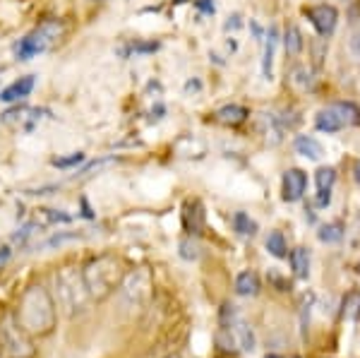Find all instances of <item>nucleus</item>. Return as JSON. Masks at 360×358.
Segmentation results:
<instances>
[{"label": "nucleus", "mask_w": 360, "mask_h": 358, "mask_svg": "<svg viewBox=\"0 0 360 358\" xmlns=\"http://www.w3.org/2000/svg\"><path fill=\"white\" fill-rule=\"evenodd\" d=\"M17 322L29 337H46L56 327V303L51 291L41 284L29 286L17 305Z\"/></svg>", "instance_id": "1"}, {"label": "nucleus", "mask_w": 360, "mask_h": 358, "mask_svg": "<svg viewBox=\"0 0 360 358\" xmlns=\"http://www.w3.org/2000/svg\"><path fill=\"white\" fill-rule=\"evenodd\" d=\"M123 276H125L123 262L113 255H98L91 262H86L82 269V279L86 291H89V298L96 303L106 301L115 288L120 286Z\"/></svg>", "instance_id": "2"}, {"label": "nucleus", "mask_w": 360, "mask_h": 358, "mask_svg": "<svg viewBox=\"0 0 360 358\" xmlns=\"http://www.w3.org/2000/svg\"><path fill=\"white\" fill-rule=\"evenodd\" d=\"M56 288H58V308L65 313V317H77L89 308V291L84 286L82 269L63 267L56 274Z\"/></svg>", "instance_id": "3"}, {"label": "nucleus", "mask_w": 360, "mask_h": 358, "mask_svg": "<svg viewBox=\"0 0 360 358\" xmlns=\"http://www.w3.org/2000/svg\"><path fill=\"white\" fill-rule=\"evenodd\" d=\"M60 37H63L60 22H56V20L44 22L41 27H37L32 34H27V37L20 41V46H17V58L29 60V58L44 53V51H49L51 46H56L58 41H60Z\"/></svg>", "instance_id": "4"}, {"label": "nucleus", "mask_w": 360, "mask_h": 358, "mask_svg": "<svg viewBox=\"0 0 360 358\" xmlns=\"http://www.w3.org/2000/svg\"><path fill=\"white\" fill-rule=\"evenodd\" d=\"M0 342H3L5 358H34V354H37L32 339L22 330L17 317H8V320L0 325Z\"/></svg>", "instance_id": "5"}, {"label": "nucleus", "mask_w": 360, "mask_h": 358, "mask_svg": "<svg viewBox=\"0 0 360 358\" xmlns=\"http://www.w3.org/2000/svg\"><path fill=\"white\" fill-rule=\"evenodd\" d=\"M152 288H154L152 272L144 269V267L125 274L123 281H120V291H123L125 303H130L132 308H142V305H147L149 298H152Z\"/></svg>", "instance_id": "6"}, {"label": "nucleus", "mask_w": 360, "mask_h": 358, "mask_svg": "<svg viewBox=\"0 0 360 358\" xmlns=\"http://www.w3.org/2000/svg\"><path fill=\"white\" fill-rule=\"evenodd\" d=\"M307 20L315 25L319 37H329V34H334V29H336L339 13H336V8H332V5H317V8L307 10Z\"/></svg>", "instance_id": "7"}, {"label": "nucleus", "mask_w": 360, "mask_h": 358, "mask_svg": "<svg viewBox=\"0 0 360 358\" xmlns=\"http://www.w3.org/2000/svg\"><path fill=\"white\" fill-rule=\"evenodd\" d=\"M307 188V176L300 169H291L283 173V200L286 202H298L305 195Z\"/></svg>", "instance_id": "8"}, {"label": "nucleus", "mask_w": 360, "mask_h": 358, "mask_svg": "<svg viewBox=\"0 0 360 358\" xmlns=\"http://www.w3.org/2000/svg\"><path fill=\"white\" fill-rule=\"evenodd\" d=\"M226 330L233 334V342L240 346L243 351H252L255 349V334L252 330L236 315V310H231V322L226 325Z\"/></svg>", "instance_id": "9"}, {"label": "nucleus", "mask_w": 360, "mask_h": 358, "mask_svg": "<svg viewBox=\"0 0 360 358\" xmlns=\"http://www.w3.org/2000/svg\"><path fill=\"white\" fill-rule=\"evenodd\" d=\"M34 84H37V79H34V75H25V77L15 79L10 87H5L3 91H0V101L5 103H13V101H20L25 99V96L32 94Z\"/></svg>", "instance_id": "10"}, {"label": "nucleus", "mask_w": 360, "mask_h": 358, "mask_svg": "<svg viewBox=\"0 0 360 358\" xmlns=\"http://www.w3.org/2000/svg\"><path fill=\"white\" fill-rule=\"evenodd\" d=\"M295 152H298L300 157H305V159L319 161V159H322V154H324V149H322V144L315 140V137L300 135V137H295Z\"/></svg>", "instance_id": "11"}, {"label": "nucleus", "mask_w": 360, "mask_h": 358, "mask_svg": "<svg viewBox=\"0 0 360 358\" xmlns=\"http://www.w3.org/2000/svg\"><path fill=\"white\" fill-rule=\"evenodd\" d=\"M334 113L339 115L341 125H360V108L356 106V103L351 101H341V103H334Z\"/></svg>", "instance_id": "12"}, {"label": "nucleus", "mask_w": 360, "mask_h": 358, "mask_svg": "<svg viewBox=\"0 0 360 358\" xmlns=\"http://www.w3.org/2000/svg\"><path fill=\"white\" fill-rule=\"evenodd\" d=\"M236 293L238 296H257L259 293V279L255 272H243L236 279Z\"/></svg>", "instance_id": "13"}, {"label": "nucleus", "mask_w": 360, "mask_h": 358, "mask_svg": "<svg viewBox=\"0 0 360 358\" xmlns=\"http://www.w3.org/2000/svg\"><path fill=\"white\" fill-rule=\"evenodd\" d=\"M248 115H250L248 108L238 106V103H229V106H224V108H219V111H217V118L221 120V123H226V125L243 123V120H245Z\"/></svg>", "instance_id": "14"}, {"label": "nucleus", "mask_w": 360, "mask_h": 358, "mask_svg": "<svg viewBox=\"0 0 360 358\" xmlns=\"http://www.w3.org/2000/svg\"><path fill=\"white\" fill-rule=\"evenodd\" d=\"M185 226H188L190 234H200L202 226H205V212H202L200 202H190L188 212H185Z\"/></svg>", "instance_id": "15"}, {"label": "nucleus", "mask_w": 360, "mask_h": 358, "mask_svg": "<svg viewBox=\"0 0 360 358\" xmlns=\"http://www.w3.org/2000/svg\"><path fill=\"white\" fill-rule=\"evenodd\" d=\"M315 125H317V130H322V132H339L341 128H344V125H341V120H339V115L334 113L332 106L317 113Z\"/></svg>", "instance_id": "16"}, {"label": "nucleus", "mask_w": 360, "mask_h": 358, "mask_svg": "<svg viewBox=\"0 0 360 358\" xmlns=\"http://www.w3.org/2000/svg\"><path fill=\"white\" fill-rule=\"evenodd\" d=\"M276 41H278V32H276V27H271L269 34H266V49H264V60H262V72L266 79H271V63H274Z\"/></svg>", "instance_id": "17"}, {"label": "nucleus", "mask_w": 360, "mask_h": 358, "mask_svg": "<svg viewBox=\"0 0 360 358\" xmlns=\"http://www.w3.org/2000/svg\"><path fill=\"white\" fill-rule=\"evenodd\" d=\"M291 264L295 269V276H300V279L310 276V252H307L305 248H295L291 252Z\"/></svg>", "instance_id": "18"}, {"label": "nucleus", "mask_w": 360, "mask_h": 358, "mask_svg": "<svg viewBox=\"0 0 360 358\" xmlns=\"http://www.w3.org/2000/svg\"><path fill=\"white\" fill-rule=\"evenodd\" d=\"M266 250L271 252L274 257H286L288 255V248H286V238H283L281 231H274V234H269V238H266Z\"/></svg>", "instance_id": "19"}, {"label": "nucleus", "mask_w": 360, "mask_h": 358, "mask_svg": "<svg viewBox=\"0 0 360 358\" xmlns=\"http://www.w3.org/2000/svg\"><path fill=\"white\" fill-rule=\"evenodd\" d=\"M233 229L240 236H255V234H257V224H255L252 219L245 215V212H236V215H233Z\"/></svg>", "instance_id": "20"}, {"label": "nucleus", "mask_w": 360, "mask_h": 358, "mask_svg": "<svg viewBox=\"0 0 360 358\" xmlns=\"http://www.w3.org/2000/svg\"><path fill=\"white\" fill-rule=\"evenodd\" d=\"M317 236L322 243H339V241L344 238V226H341V224H327V226L319 229Z\"/></svg>", "instance_id": "21"}, {"label": "nucleus", "mask_w": 360, "mask_h": 358, "mask_svg": "<svg viewBox=\"0 0 360 358\" xmlns=\"http://www.w3.org/2000/svg\"><path fill=\"white\" fill-rule=\"evenodd\" d=\"M336 181V171L332 166H322L317 173H315V183H317V190H332Z\"/></svg>", "instance_id": "22"}, {"label": "nucleus", "mask_w": 360, "mask_h": 358, "mask_svg": "<svg viewBox=\"0 0 360 358\" xmlns=\"http://www.w3.org/2000/svg\"><path fill=\"white\" fill-rule=\"evenodd\" d=\"M300 49H303V39H300L298 27H288L286 29V51L295 56V53H300Z\"/></svg>", "instance_id": "23"}, {"label": "nucleus", "mask_w": 360, "mask_h": 358, "mask_svg": "<svg viewBox=\"0 0 360 358\" xmlns=\"http://www.w3.org/2000/svg\"><path fill=\"white\" fill-rule=\"evenodd\" d=\"M82 161H84V154L82 152H72L70 157H58V159H53V166H56V169H72V166L82 164Z\"/></svg>", "instance_id": "24"}, {"label": "nucleus", "mask_w": 360, "mask_h": 358, "mask_svg": "<svg viewBox=\"0 0 360 358\" xmlns=\"http://www.w3.org/2000/svg\"><path fill=\"white\" fill-rule=\"evenodd\" d=\"M180 257H185V260H197V257H200V245H197L195 241H190V238L180 241Z\"/></svg>", "instance_id": "25"}, {"label": "nucleus", "mask_w": 360, "mask_h": 358, "mask_svg": "<svg viewBox=\"0 0 360 358\" xmlns=\"http://www.w3.org/2000/svg\"><path fill=\"white\" fill-rule=\"evenodd\" d=\"M344 313H346V317H351V320H356L358 317V313H360V296L358 293H348V298L344 301Z\"/></svg>", "instance_id": "26"}, {"label": "nucleus", "mask_w": 360, "mask_h": 358, "mask_svg": "<svg viewBox=\"0 0 360 358\" xmlns=\"http://www.w3.org/2000/svg\"><path fill=\"white\" fill-rule=\"evenodd\" d=\"M39 215H41L44 222H49V224H58V222L68 224L70 222L68 215H63V212H56V210H39Z\"/></svg>", "instance_id": "27"}, {"label": "nucleus", "mask_w": 360, "mask_h": 358, "mask_svg": "<svg viewBox=\"0 0 360 358\" xmlns=\"http://www.w3.org/2000/svg\"><path fill=\"white\" fill-rule=\"evenodd\" d=\"M329 202H332V190H319L317 207H329Z\"/></svg>", "instance_id": "28"}, {"label": "nucleus", "mask_w": 360, "mask_h": 358, "mask_svg": "<svg viewBox=\"0 0 360 358\" xmlns=\"http://www.w3.org/2000/svg\"><path fill=\"white\" fill-rule=\"evenodd\" d=\"M195 5L207 15H214V0H195Z\"/></svg>", "instance_id": "29"}, {"label": "nucleus", "mask_w": 360, "mask_h": 358, "mask_svg": "<svg viewBox=\"0 0 360 358\" xmlns=\"http://www.w3.org/2000/svg\"><path fill=\"white\" fill-rule=\"evenodd\" d=\"M238 27H240V15L229 17V22H226V32H231V29H238Z\"/></svg>", "instance_id": "30"}, {"label": "nucleus", "mask_w": 360, "mask_h": 358, "mask_svg": "<svg viewBox=\"0 0 360 358\" xmlns=\"http://www.w3.org/2000/svg\"><path fill=\"white\" fill-rule=\"evenodd\" d=\"M82 210H84V212H82V215H84L86 219H91V217H94V212H91V210H89V207H86V200H82Z\"/></svg>", "instance_id": "31"}, {"label": "nucleus", "mask_w": 360, "mask_h": 358, "mask_svg": "<svg viewBox=\"0 0 360 358\" xmlns=\"http://www.w3.org/2000/svg\"><path fill=\"white\" fill-rule=\"evenodd\" d=\"M8 257H10V248H3V252H0V264L8 262Z\"/></svg>", "instance_id": "32"}, {"label": "nucleus", "mask_w": 360, "mask_h": 358, "mask_svg": "<svg viewBox=\"0 0 360 358\" xmlns=\"http://www.w3.org/2000/svg\"><path fill=\"white\" fill-rule=\"evenodd\" d=\"M353 176H356V181L360 183V161L356 164V169H353Z\"/></svg>", "instance_id": "33"}, {"label": "nucleus", "mask_w": 360, "mask_h": 358, "mask_svg": "<svg viewBox=\"0 0 360 358\" xmlns=\"http://www.w3.org/2000/svg\"><path fill=\"white\" fill-rule=\"evenodd\" d=\"M264 358H281V356H276V354H266Z\"/></svg>", "instance_id": "34"}, {"label": "nucleus", "mask_w": 360, "mask_h": 358, "mask_svg": "<svg viewBox=\"0 0 360 358\" xmlns=\"http://www.w3.org/2000/svg\"><path fill=\"white\" fill-rule=\"evenodd\" d=\"M0 358H5V354H3V342H0Z\"/></svg>", "instance_id": "35"}, {"label": "nucleus", "mask_w": 360, "mask_h": 358, "mask_svg": "<svg viewBox=\"0 0 360 358\" xmlns=\"http://www.w3.org/2000/svg\"><path fill=\"white\" fill-rule=\"evenodd\" d=\"M173 3H188V0H173Z\"/></svg>", "instance_id": "36"}, {"label": "nucleus", "mask_w": 360, "mask_h": 358, "mask_svg": "<svg viewBox=\"0 0 360 358\" xmlns=\"http://www.w3.org/2000/svg\"><path fill=\"white\" fill-rule=\"evenodd\" d=\"M358 274H360V264H358Z\"/></svg>", "instance_id": "37"}]
</instances>
